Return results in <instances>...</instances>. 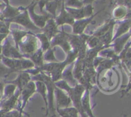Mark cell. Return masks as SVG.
Listing matches in <instances>:
<instances>
[{
	"instance_id": "6da1fadb",
	"label": "cell",
	"mask_w": 131,
	"mask_h": 117,
	"mask_svg": "<svg viewBox=\"0 0 131 117\" xmlns=\"http://www.w3.org/2000/svg\"><path fill=\"white\" fill-rule=\"evenodd\" d=\"M56 86L59 88L64 90L69 95V97L72 100L73 107L79 111V114L81 117H88L85 114L82 107V98L86 91V89L82 85L78 84L75 87H70L66 82L63 80H60L55 83Z\"/></svg>"
},
{
	"instance_id": "7a4b0ae2",
	"label": "cell",
	"mask_w": 131,
	"mask_h": 117,
	"mask_svg": "<svg viewBox=\"0 0 131 117\" xmlns=\"http://www.w3.org/2000/svg\"><path fill=\"white\" fill-rule=\"evenodd\" d=\"M31 80L42 81L47 87V103H48V116L49 117H56V108L54 106V89L55 83L52 80L49 75L44 72H40L38 75L31 77Z\"/></svg>"
},
{
	"instance_id": "3957f363",
	"label": "cell",
	"mask_w": 131,
	"mask_h": 117,
	"mask_svg": "<svg viewBox=\"0 0 131 117\" xmlns=\"http://www.w3.org/2000/svg\"><path fill=\"white\" fill-rule=\"evenodd\" d=\"M4 21L5 23H10V24L11 23H14L20 24L22 26L29 30V32H32L33 33H35V34L42 32V30L36 26L32 22L29 14H28V7L27 6H26V7H23V6L22 12L17 16L11 19H9V20H5Z\"/></svg>"
},
{
	"instance_id": "277c9868",
	"label": "cell",
	"mask_w": 131,
	"mask_h": 117,
	"mask_svg": "<svg viewBox=\"0 0 131 117\" xmlns=\"http://www.w3.org/2000/svg\"><path fill=\"white\" fill-rule=\"evenodd\" d=\"M1 60L3 64L6 66L11 70L12 73L14 72L24 71L28 69H33L35 68V65L31 60L26 58L21 59H8L2 56Z\"/></svg>"
},
{
	"instance_id": "5b68a950",
	"label": "cell",
	"mask_w": 131,
	"mask_h": 117,
	"mask_svg": "<svg viewBox=\"0 0 131 117\" xmlns=\"http://www.w3.org/2000/svg\"><path fill=\"white\" fill-rule=\"evenodd\" d=\"M38 42L35 34L29 32L19 43L18 50L24 58L34 53L38 50Z\"/></svg>"
},
{
	"instance_id": "8992f818",
	"label": "cell",
	"mask_w": 131,
	"mask_h": 117,
	"mask_svg": "<svg viewBox=\"0 0 131 117\" xmlns=\"http://www.w3.org/2000/svg\"><path fill=\"white\" fill-rule=\"evenodd\" d=\"M37 4H38V1H32L29 5L27 6V7H28V12L33 24L36 26L38 27V28L42 30L46 25L47 21L49 19H50V18L54 17L46 11L43 13H42V14H36L35 12V8L36 5Z\"/></svg>"
},
{
	"instance_id": "52a82bcc",
	"label": "cell",
	"mask_w": 131,
	"mask_h": 117,
	"mask_svg": "<svg viewBox=\"0 0 131 117\" xmlns=\"http://www.w3.org/2000/svg\"><path fill=\"white\" fill-rule=\"evenodd\" d=\"M92 2L93 1L86 3L80 8H72L65 6V9L75 19V21L88 18L93 15L94 8L92 6Z\"/></svg>"
},
{
	"instance_id": "ba28073f",
	"label": "cell",
	"mask_w": 131,
	"mask_h": 117,
	"mask_svg": "<svg viewBox=\"0 0 131 117\" xmlns=\"http://www.w3.org/2000/svg\"><path fill=\"white\" fill-rule=\"evenodd\" d=\"M56 46H60L66 54L72 50L69 42V33L65 32L63 28L51 41V47L52 48Z\"/></svg>"
},
{
	"instance_id": "9c48e42d",
	"label": "cell",
	"mask_w": 131,
	"mask_h": 117,
	"mask_svg": "<svg viewBox=\"0 0 131 117\" xmlns=\"http://www.w3.org/2000/svg\"><path fill=\"white\" fill-rule=\"evenodd\" d=\"M104 10H105V7L102 8L101 10H99L97 12L93 14L91 17L88 18H85V19H80V20L75 21V23H74L72 26V34L74 35H82L84 33L86 28H87L88 25L92 23L94 18L99 14L100 12H102Z\"/></svg>"
},
{
	"instance_id": "30bf717a",
	"label": "cell",
	"mask_w": 131,
	"mask_h": 117,
	"mask_svg": "<svg viewBox=\"0 0 131 117\" xmlns=\"http://www.w3.org/2000/svg\"><path fill=\"white\" fill-rule=\"evenodd\" d=\"M54 97L56 99V109L69 107L72 104V100L69 95L64 90L59 88L57 86H56L54 89Z\"/></svg>"
},
{
	"instance_id": "8fae6325",
	"label": "cell",
	"mask_w": 131,
	"mask_h": 117,
	"mask_svg": "<svg viewBox=\"0 0 131 117\" xmlns=\"http://www.w3.org/2000/svg\"><path fill=\"white\" fill-rule=\"evenodd\" d=\"M37 92V87L35 82L31 80L28 84L20 92L21 102H20V110L24 111V109L28 104L29 98Z\"/></svg>"
},
{
	"instance_id": "7c38bea8",
	"label": "cell",
	"mask_w": 131,
	"mask_h": 117,
	"mask_svg": "<svg viewBox=\"0 0 131 117\" xmlns=\"http://www.w3.org/2000/svg\"><path fill=\"white\" fill-rule=\"evenodd\" d=\"M2 56L8 59H21L24 58L19 50L15 46H13L7 39H5V44L3 46Z\"/></svg>"
},
{
	"instance_id": "4fadbf2b",
	"label": "cell",
	"mask_w": 131,
	"mask_h": 117,
	"mask_svg": "<svg viewBox=\"0 0 131 117\" xmlns=\"http://www.w3.org/2000/svg\"><path fill=\"white\" fill-rule=\"evenodd\" d=\"M54 20L58 26H63L64 24H69V25L72 26L75 23V19L65 9L64 1H62V3H61L60 14L58 15H56V17L54 18Z\"/></svg>"
},
{
	"instance_id": "5bb4252c",
	"label": "cell",
	"mask_w": 131,
	"mask_h": 117,
	"mask_svg": "<svg viewBox=\"0 0 131 117\" xmlns=\"http://www.w3.org/2000/svg\"><path fill=\"white\" fill-rule=\"evenodd\" d=\"M20 96V92L17 89V92L12 96L5 100H1L0 103V109H3L5 111L8 112L13 109H17L18 105L20 103L19 102V104H17Z\"/></svg>"
},
{
	"instance_id": "9a60e30c",
	"label": "cell",
	"mask_w": 131,
	"mask_h": 117,
	"mask_svg": "<svg viewBox=\"0 0 131 117\" xmlns=\"http://www.w3.org/2000/svg\"><path fill=\"white\" fill-rule=\"evenodd\" d=\"M31 80V77L30 75L25 71H20L17 75V77L15 80L6 81L5 83L12 84L15 85L17 87V90L21 92L22 90L28 84V83Z\"/></svg>"
},
{
	"instance_id": "2e32d148",
	"label": "cell",
	"mask_w": 131,
	"mask_h": 117,
	"mask_svg": "<svg viewBox=\"0 0 131 117\" xmlns=\"http://www.w3.org/2000/svg\"><path fill=\"white\" fill-rule=\"evenodd\" d=\"M42 32L44 33L50 41L60 32L58 26L56 24L54 18H50L47 21L46 25L42 29Z\"/></svg>"
},
{
	"instance_id": "e0dca14e",
	"label": "cell",
	"mask_w": 131,
	"mask_h": 117,
	"mask_svg": "<svg viewBox=\"0 0 131 117\" xmlns=\"http://www.w3.org/2000/svg\"><path fill=\"white\" fill-rule=\"evenodd\" d=\"M4 2H5L6 6H5V8L3 11V12L1 13L4 21L9 20V19L15 17L19 14H20V12H22L23 6L14 7V6H11L10 5L9 1H5Z\"/></svg>"
},
{
	"instance_id": "ac0fdd59",
	"label": "cell",
	"mask_w": 131,
	"mask_h": 117,
	"mask_svg": "<svg viewBox=\"0 0 131 117\" xmlns=\"http://www.w3.org/2000/svg\"><path fill=\"white\" fill-rule=\"evenodd\" d=\"M74 63H73V64H71L67 66V68L64 70L63 73L62 77H61V80L65 81L70 87H75L76 85L79 84L78 81L75 79L74 75H73L72 71L73 68H74Z\"/></svg>"
},
{
	"instance_id": "d6986e66",
	"label": "cell",
	"mask_w": 131,
	"mask_h": 117,
	"mask_svg": "<svg viewBox=\"0 0 131 117\" xmlns=\"http://www.w3.org/2000/svg\"><path fill=\"white\" fill-rule=\"evenodd\" d=\"M90 90L86 89L83 98H82L81 103L82 107L85 114L88 117H96L93 113V108L91 105L90 102Z\"/></svg>"
},
{
	"instance_id": "ffe728a7",
	"label": "cell",
	"mask_w": 131,
	"mask_h": 117,
	"mask_svg": "<svg viewBox=\"0 0 131 117\" xmlns=\"http://www.w3.org/2000/svg\"><path fill=\"white\" fill-rule=\"evenodd\" d=\"M117 22H118L119 25L116 30V33H114L112 42L116 39L127 33L131 28V19H125L122 21Z\"/></svg>"
},
{
	"instance_id": "44dd1931",
	"label": "cell",
	"mask_w": 131,
	"mask_h": 117,
	"mask_svg": "<svg viewBox=\"0 0 131 117\" xmlns=\"http://www.w3.org/2000/svg\"><path fill=\"white\" fill-rule=\"evenodd\" d=\"M116 24V21L115 20H114L113 19H110L109 20H107L106 23L104 24H102V26H101L100 27L97 28V30L94 31L93 32H92V33H90V35L93 36V37H98L100 38L102 36H103L110 29L111 26H115Z\"/></svg>"
},
{
	"instance_id": "7402d4cb",
	"label": "cell",
	"mask_w": 131,
	"mask_h": 117,
	"mask_svg": "<svg viewBox=\"0 0 131 117\" xmlns=\"http://www.w3.org/2000/svg\"><path fill=\"white\" fill-rule=\"evenodd\" d=\"M37 87V92L41 95L45 104V116H48V103H47V91L45 84L42 81L35 82Z\"/></svg>"
},
{
	"instance_id": "603a6c76",
	"label": "cell",
	"mask_w": 131,
	"mask_h": 117,
	"mask_svg": "<svg viewBox=\"0 0 131 117\" xmlns=\"http://www.w3.org/2000/svg\"><path fill=\"white\" fill-rule=\"evenodd\" d=\"M26 59L31 60L36 68L42 67L45 63L43 60V52L41 48H38L34 53L27 57Z\"/></svg>"
},
{
	"instance_id": "cb8c5ba5",
	"label": "cell",
	"mask_w": 131,
	"mask_h": 117,
	"mask_svg": "<svg viewBox=\"0 0 131 117\" xmlns=\"http://www.w3.org/2000/svg\"><path fill=\"white\" fill-rule=\"evenodd\" d=\"M128 10L125 6L122 5H117L113 9L112 12L113 19L116 21H119L123 19H125L127 14Z\"/></svg>"
},
{
	"instance_id": "d4e9b609",
	"label": "cell",
	"mask_w": 131,
	"mask_h": 117,
	"mask_svg": "<svg viewBox=\"0 0 131 117\" xmlns=\"http://www.w3.org/2000/svg\"><path fill=\"white\" fill-rule=\"evenodd\" d=\"M56 111L61 117H79V113L74 107L63 109H56Z\"/></svg>"
},
{
	"instance_id": "484cf974",
	"label": "cell",
	"mask_w": 131,
	"mask_h": 117,
	"mask_svg": "<svg viewBox=\"0 0 131 117\" xmlns=\"http://www.w3.org/2000/svg\"><path fill=\"white\" fill-rule=\"evenodd\" d=\"M62 1H47L44 9L45 11L52 15L54 18L56 17V10L59 6H61Z\"/></svg>"
},
{
	"instance_id": "4316f807",
	"label": "cell",
	"mask_w": 131,
	"mask_h": 117,
	"mask_svg": "<svg viewBox=\"0 0 131 117\" xmlns=\"http://www.w3.org/2000/svg\"><path fill=\"white\" fill-rule=\"evenodd\" d=\"M10 33L12 35L13 39H14V42H15V46L18 49L19 43L22 41L24 37L29 33V32L23 30L19 29H12L10 30Z\"/></svg>"
},
{
	"instance_id": "83f0119b",
	"label": "cell",
	"mask_w": 131,
	"mask_h": 117,
	"mask_svg": "<svg viewBox=\"0 0 131 117\" xmlns=\"http://www.w3.org/2000/svg\"><path fill=\"white\" fill-rule=\"evenodd\" d=\"M36 37L37 39H38L40 42L41 44V48L43 52L44 53L45 51H47L49 48H51V41L48 39L47 36L44 34L43 33L41 32V33H36L35 34Z\"/></svg>"
},
{
	"instance_id": "f1b7e54d",
	"label": "cell",
	"mask_w": 131,
	"mask_h": 117,
	"mask_svg": "<svg viewBox=\"0 0 131 117\" xmlns=\"http://www.w3.org/2000/svg\"><path fill=\"white\" fill-rule=\"evenodd\" d=\"M17 89V87L15 85L12 84H8L4 87L3 95L2 100H5L8 98L12 96L15 93V91Z\"/></svg>"
},
{
	"instance_id": "f546056e",
	"label": "cell",
	"mask_w": 131,
	"mask_h": 117,
	"mask_svg": "<svg viewBox=\"0 0 131 117\" xmlns=\"http://www.w3.org/2000/svg\"><path fill=\"white\" fill-rule=\"evenodd\" d=\"M54 48H49L47 51L43 53V60L44 62H47V63L50 62H58V60L56 58L54 54Z\"/></svg>"
},
{
	"instance_id": "4dcf8cb0",
	"label": "cell",
	"mask_w": 131,
	"mask_h": 117,
	"mask_svg": "<svg viewBox=\"0 0 131 117\" xmlns=\"http://www.w3.org/2000/svg\"><path fill=\"white\" fill-rule=\"evenodd\" d=\"M25 115L28 117H31L30 115L26 113L24 111H22L20 109H15L8 112H6L4 114L3 117H24Z\"/></svg>"
},
{
	"instance_id": "1f68e13d",
	"label": "cell",
	"mask_w": 131,
	"mask_h": 117,
	"mask_svg": "<svg viewBox=\"0 0 131 117\" xmlns=\"http://www.w3.org/2000/svg\"><path fill=\"white\" fill-rule=\"evenodd\" d=\"M64 2H65V6L66 7L72 8H80L84 5L83 1L69 0V1H64Z\"/></svg>"
},
{
	"instance_id": "d6a6232c",
	"label": "cell",
	"mask_w": 131,
	"mask_h": 117,
	"mask_svg": "<svg viewBox=\"0 0 131 117\" xmlns=\"http://www.w3.org/2000/svg\"><path fill=\"white\" fill-rule=\"evenodd\" d=\"M12 73L11 70L8 67L0 62V78H5Z\"/></svg>"
},
{
	"instance_id": "836d02e7",
	"label": "cell",
	"mask_w": 131,
	"mask_h": 117,
	"mask_svg": "<svg viewBox=\"0 0 131 117\" xmlns=\"http://www.w3.org/2000/svg\"><path fill=\"white\" fill-rule=\"evenodd\" d=\"M127 74L129 77V83H128V84L126 86H125V89L122 90V97H123L125 95H127L131 90V73H127Z\"/></svg>"
},
{
	"instance_id": "e575fe53",
	"label": "cell",
	"mask_w": 131,
	"mask_h": 117,
	"mask_svg": "<svg viewBox=\"0 0 131 117\" xmlns=\"http://www.w3.org/2000/svg\"><path fill=\"white\" fill-rule=\"evenodd\" d=\"M47 3V1H38V4L39 5L41 13H43L44 11H43V9H44L45 6H46V4Z\"/></svg>"
},
{
	"instance_id": "d590c367",
	"label": "cell",
	"mask_w": 131,
	"mask_h": 117,
	"mask_svg": "<svg viewBox=\"0 0 131 117\" xmlns=\"http://www.w3.org/2000/svg\"><path fill=\"white\" fill-rule=\"evenodd\" d=\"M6 113V112L4 110H3V109H0V117H3L4 114Z\"/></svg>"
},
{
	"instance_id": "8d00e7d4",
	"label": "cell",
	"mask_w": 131,
	"mask_h": 117,
	"mask_svg": "<svg viewBox=\"0 0 131 117\" xmlns=\"http://www.w3.org/2000/svg\"><path fill=\"white\" fill-rule=\"evenodd\" d=\"M2 48L3 46H1V44H0V60H1V58H2Z\"/></svg>"
},
{
	"instance_id": "74e56055",
	"label": "cell",
	"mask_w": 131,
	"mask_h": 117,
	"mask_svg": "<svg viewBox=\"0 0 131 117\" xmlns=\"http://www.w3.org/2000/svg\"><path fill=\"white\" fill-rule=\"evenodd\" d=\"M124 117H127V116L126 114H124Z\"/></svg>"
}]
</instances>
